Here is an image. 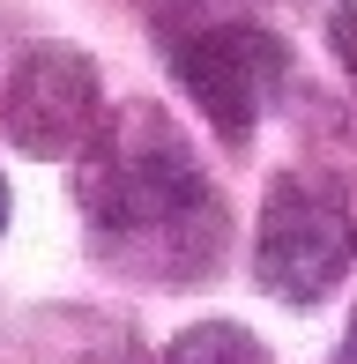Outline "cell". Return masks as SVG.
Returning a JSON list of instances; mask_svg holds the SVG:
<instances>
[{"label": "cell", "mask_w": 357, "mask_h": 364, "mask_svg": "<svg viewBox=\"0 0 357 364\" xmlns=\"http://www.w3.org/2000/svg\"><path fill=\"white\" fill-rule=\"evenodd\" d=\"M75 208L97 260L134 283H208L231 245L216 178L156 97H127L75 156Z\"/></svg>", "instance_id": "cell-1"}, {"label": "cell", "mask_w": 357, "mask_h": 364, "mask_svg": "<svg viewBox=\"0 0 357 364\" xmlns=\"http://www.w3.org/2000/svg\"><path fill=\"white\" fill-rule=\"evenodd\" d=\"M357 260V216L328 178H298L283 171L261 193V223H253V283L275 305L305 312L320 305Z\"/></svg>", "instance_id": "cell-2"}, {"label": "cell", "mask_w": 357, "mask_h": 364, "mask_svg": "<svg viewBox=\"0 0 357 364\" xmlns=\"http://www.w3.org/2000/svg\"><path fill=\"white\" fill-rule=\"evenodd\" d=\"M105 127V82L82 45L38 38L15 53V68L0 75V134L38 164L82 156Z\"/></svg>", "instance_id": "cell-3"}, {"label": "cell", "mask_w": 357, "mask_h": 364, "mask_svg": "<svg viewBox=\"0 0 357 364\" xmlns=\"http://www.w3.org/2000/svg\"><path fill=\"white\" fill-rule=\"evenodd\" d=\"M171 75L193 97V112L216 127L223 149H246L261 112L290 82V45L275 30H261V23H201L171 53Z\"/></svg>", "instance_id": "cell-4"}, {"label": "cell", "mask_w": 357, "mask_h": 364, "mask_svg": "<svg viewBox=\"0 0 357 364\" xmlns=\"http://www.w3.org/2000/svg\"><path fill=\"white\" fill-rule=\"evenodd\" d=\"M156 364H275V357H268V342L253 335V327H238V320H193V327L171 335V350Z\"/></svg>", "instance_id": "cell-5"}, {"label": "cell", "mask_w": 357, "mask_h": 364, "mask_svg": "<svg viewBox=\"0 0 357 364\" xmlns=\"http://www.w3.org/2000/svg\"><path fill=\"white\" fill-rule=\"evenodd\" d=\"M201 0H142V15H149V30H156V45H164V53H178V45L193 38V30H201Z\"/></svg>", "instance_id": "cell-6"}, {"label": "cell", "mask_w": 357, "mask_h": 364, "mask_svg": "<svg viewBox=\"0 0 357 364\" xmlns=\"http://www.w3.org/2000/svg\"><path fill=\"white\" fill-rule=\"evenodd\" d=\"M328 53L350 68V82H357V0H335L328 8Z\"/></svg>", "instance_id": "cell-7"}, {"label": "cell", "mask_w": 357, "mask_h": 364, "mask_svg": "<svg viewBox=\"0 0 357 364\" xmlns=\"http://www.w3.org/2000/svg\"><path fill=\"white\" fill-rule=\"evenodd\" d=\"M328 364H357V312H350V327H343V342H335Z\"/></svg>", "instance_id": "cell-8"}, {"label": "cell", "mask_w": 357, "mask_h": 364, "mask_svg": "<svg viewBox=\"0 0 357 364\" xmlns=\"http://www.w3.org/2000/svg\"><path fill=\"white\" fill-rule=\"evenodd\" d=\"M0 230H8V178H0Z\"/></svg>", "instance_id": "cell-9"}]
</instances>
